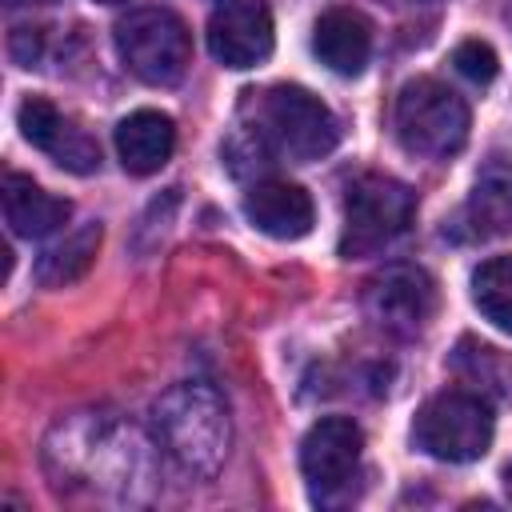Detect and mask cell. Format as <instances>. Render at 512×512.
Segmentation results:
<instances>
[{"label": "cell", "instance_id": "cell-1", "mask_svg": "<svg viewBox=\"0 0 512 512\" xmlns=\"http://www.w3.org/2000/svg\"><path fill=\"white\" fill-rule=\"evenodd\" d=\"M156 440L148 444L132 424L108 412H76L44 440V468L60 492H88L96 500H136L152 476Z\"/></svg>", "mask_w": 512, "mask_h": 512}, {"label": "cell", "instance_id": "cell-2", "mask_svg": "<svg viewBox=\"0 0 512 512\" xmlns=\"http://www.w3.org/2000/svg\"><path fill=\"white\" fill-rule=\"evenodd\" d=\"M248 96H252L244 104L248 124L236 132V140L228 148H244L248 156L292 160V164L320 160L336 148L340 124H336L332 108L320 96H312L308 88L272 84V88L248 92Z\"/></svg>", "mask_w": 512, "mask_h": 512}, {"label": "cell", "instance_id": "cell-3", "mask_svg": "<svg viewBox=\"0 0 512 512\" xmlns=\"http://www.w3.org/2000/svg\"><path fill=\"white\" fill-rule=\"evenodd\" d=\"M152 440L184 476H216L232 448V420L212 384H176L152 404Z\"/></svg>", "mask_w": 512, "mask_h": 512}, {"label": "cell", "instance_id": "cell-4", "mask_svg": "<svg viewBox=\"0 0 512 512\" xmlns=\"http://www.w3.org/2000/svg\"><path fill=\"white\" fill-rule=\"evenodd\" d=\"M116 52L136 80L168 88L180 84L192 64V36L172 8L148 4L116 20Z\"/></svg>", "mask_w": 512, "mask_h": 512}, {"label": "cell", "instance_id": "cell-5", "mask_svg": "<svg viewBox=\"0 0 512 512\" xmlns=\"http://www.w3.org/2000/svg\"><path fill=\"white\" fill-rule=\"evenodd\" d=\"M396 136L412 156L448 160L468 140V104L448 84L416 76L396 96Z\"/></svg>", "mask_w": 512, "mask_h": 512}, {"label": "cell", "instance_id": "cell-6", "mask_svg": "<svg viewBox=\"0 0 512 512\" xmlns=\"http://www.w3.org/2000/svg\"><path fill=\"white\" fill-rule=\"evenodd\" d=\"M492 432H496L492 404L476 392H440L412 420L416 448L444 464L480 460L492 448Z\"/></svg>", "mask_w": 512, "mask_h": 512}, {"label": "cell", "instance_id": "cell-7", "mask_svg": "<svg viewBox=\"0 0 512 512\" xmlns=\"http://www.w3.org/2000/svg\"><path fill=\"white\" fill-rule=\"evenodd\" d=\"M416 216V196L404 180L384 172H364L344 200V232H340V256H372L388 248L396 236L408 232Z\"/></svg>", "mask_w": 512, "mask_h": 512}, {"label": "cell", "instance_id": "cell-8", "mask_svg": "<svg viewBox=\"0 0 512 512\" xmlns=\"http://www.w3.org/2000/svg\"><path fill=\"white\" fill-rule=\"evenodd\" d=\"M360 452H364V432L356 420L348 416L316 420L300 440V472L312 488V500L320 504L348 500L360 476Z\"/></svg>", "mask_w": 512, "mask_h": 512}, {"label": "cell", "instance_id": "cell-9", "mask_svg": "<svg viewBox=\"0 0 512 512\" xmlns=\"http://www.w3.org/2000/svg\"><path fill=\"white\" fill-rule=\"evenodd\" d=\"M364 312L396 336H416L436 312V284L424 268L392 264L364 284Z\"/></svg>", "mask_w": 512, "mask_h": 512}, {"label": "cell", "instance_id": "cell-10", "mask_svg": "<svg viewBox=\"0 0 512 512\" xmlns=\"http://www.w3.org/2000/svg\"><path fill=\"white\" fill-rule=\"evenodd\" d=\"M276 32L264 0H220L208 16V48L224 68H256L272 56Z\"/></svg>", "mask_w": 512, "mask_h": 512}, {"label": "cell", "instance_id": "cell-11", "mask_svg": "<svg viewBox=\"0 0 512 512\" xmlns=\"http://www.w3.org/2000/svg\"><path fill=\"white\" fill-rule=\"evenodd\" d=\"M16 124H20V136L32 148H40L44 156H52L60 168H68L76 176H88L100 168V144L44 96H28L16 108Z\"/></svg>", "mask_w": 512, "mask_h": 512}, {"label": "cell", "instance_id": "cell-12", "mask_svg": "<svg viewBox=\"0 0 512 512\" xmlns=\"http://www.w3.org/2000/svg\"><path fill=\"white\" fill-rule=\"evenodd\" d=\"M244 216L256 232H264L272 240H300V236L312 232L316 208H312V196L300 184L260 180L244 196Z\"/></svg>", "mask_w": 512, "mask_h": 512}, {"label": "cell", "instance_id": "cell-13", "mask_svg": "<svg viewBox=\"0 0 512 512\" xmlns=\"http://www.w3.org/2000/svg\"><path fill=\"white\" fill-rule=\"evenodd\" d=\"M312 52L336 76H360L372 56V24L356 8H328L312 28Z\"/></svg>", "mask_w": 512, "mask_h": 512}, {"label": "cell", "instance_id": "cell-14", "mask_svg": "<svg viewBox=\"0 0 512 512\" xmlns=\"http://www.w3.org/2000/svg\"><path fill=\"white\" fill-rule=\"evenodd\" d=\"M172 148H176V124L156 108H140L116 124V156L132 176L160 172L172 160Z\"/></svg>", "mask_w": 512, "mask_h": 512}, {"label": "cell", "instance_id": "cell-15", "mask_svg": "<svg viewBox=\"0 0 512 512\" xmlns=\"http://www.w3.org/2000/svg\"><path fill=\"white\" fill-rule=\"evenodd\" d=\"M464 224L472 236H508L512 232V152H496L472 180Z\"/></svg>", "mask_w": 512, "mask_h": 512}, {"label": "cell", "instance_id": "cell-16", "mask_svg": "<svg viewBox=\"0 0 512 512\" xmlns=\"http://www.w3.org/2000/svg\"><path fill=\"white\" fill-rule=\"evenodd\" d=\"M68 212H72L68 200L44 192L32 176H20V172L4 176V220L16 236H28V240L48 236V232L64 228Z\"/></svg>", "mask_w": 512, "mask_h": 512}, {"label": "cell", "instance_id": "cell-17", "mask_svg": "<svg viewBox=\"0 0 512 512\" xmlns=\"http://www.w3.org/2000/svg\"><path fill=\"white\" fill-rule=\"evenodd\" d=\"M100 236H104L100 224L88 220V224H80L76 232H68L64 240H56L52 248H44L40 260H36V280H40L44 288H64V284L80 280V276L92 268L96 252H100Z\"/></svg>", "mask_w": 512, "mask_h": 512}, {"label": "cell", "instance_id": "cell-18", "mask_svg": "<svg viewBox=\"0 0 512 512\" xmlns=\"http://www.w3.org/2000/svg\"><path fill=\"white\" fill-rule=\"evenodd\" d=\"M472 304L488 324L512 336V256H492L472 272Z\"/></svg>", "mask_w": 512, "mask_h": 512}, {"label": "cell", "instance_id": "cell-19", "mask_svg": "<svg viewBox=\"0 0 512 512\" xmlns=\"http://www.w3.org/2000/svg\"><path fill=\"white\" fill-rule=\"evenodd\" d=\"M452 64H456V72H460L464 80H472V84H488V80L496 76V68H500L496 52H492L484 40H464V44H456Z\"/></svg>", "mask_w": 512, "mask_h": 512}, {"label": "cell", "instance_id": "cell-20", "mask_svg": "<svg viewBox=\"0 0 512 512\" xmlns=\"http://www.w3.org/2000/svg\"><path fill=\"white\" fill-rule=\"evenodd\" d=\"M504 492H508V500H512V468L504 472Z\"/></svg>", "mask_w": 512, "mask_h": 512}, {"label": "cell", "instance_id": "cell-21", "mask_svg": "<svg viewBox=\"0 0 512 512\" xmlns=\"http://www.w3.org/2000/svg\"><path fill=\"white\" fill-rule=\"evenodd\" d=\"M8 4H44V0H8Z\"/></svg>", "mask_w": 512, "mask_h": 512}, {"label": "cell", "instance_id": "cell-22", "mask_svg": "<svg viewBox=\"0 0 512 512\" xmlns=\"http://www.w3.org/2000/svg\"><path fill=\"white\" fill-rule=\"evenodd\" d=\"M96 4H120V0H96Z\"/></svg>", "mask_w": 512, "mask_h": 512}]
</instances>
